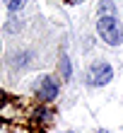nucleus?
<instances>
[{
    "instance_id": "nucleus-5",
    "label": "nucleus",
    "mask_w": 123,
    "mask_h": 133,
    "mask_svg": "<svg viewBox=\"0 0 123 133\" xmlns=\"http://www.w3.org/2000/svg\"><path fill=\"white\" fill-rule=\"evenodd\" d=\"M24 3H27V0H5V5H7V10H10V12L22 10V7H24Z\"/></svg>"
},
{
    "instance_id": "nucleus-1",
    "label": "nucleus",
    "mask_w": 123,
    "mask_h": 133,
    "mask_svg": "<svg viewBox=\"0 0 123 133\" xmlns=\"http://www.w3.org/2000/svg\"><path fill=\"white\" fill-rule=\"evenodd\" d=\"M97 32H99V36H102L106 44H111V46H118L123 41V27L118 24L116 17H102L99 24H97Z\"/></svg>"
},
{
    "instance_id": "nucleus-3",
    "label": "nucleus",
    "mask_w": 123,
    "mask_h": 133,
    "mask_svg": "<svg viewBox=\"0 0 123 133\" xmlns=\"http://www.w3.org/2000/svg\"><path fill=\"white\" fill-rule=\"evenodd\" d=\"M39 97L44 102H51V99H56L58 97V85L51 80V77H46V80H41L39 85Z\"/></svg>"
},
{
    "instance_id": "nucleus-6",
    "label": "nucleus",
    "mask_w": 123,
    "mask_h": 133,
    "mask_svg": "<svg viewBox=\"0 0 123 133\" xmlns=\"http://www.w3.org/2000/svg\"><path fill=\"white\" fill-rule=\"evenodd\" d=\"M60 70H63V75H65V77H70V61H68V58L60 61Z\"/></svg>"
},
{
    "instance_id": "nucleus-7",
    "label": "nucleus",
    "mask_w": 123,
    "mask_h": 133,
    "mask_svg": "<svg viewBox=\"0 0 123 133\" xmlns=\"http://www.w3.org/2000/svg\"><path fill=\"white\" fill-rule=\"evenodd\" d=\"M5 102H7V97L3 95V92H0V107H3V104H5Z\"/></svg>"
},
{
    "instance_id": "nucleus-2",
    "label": "nucleus",
    "mask_w": 123,
    "mask_h": 133,
    "mask_svg": "<svg viewBox=\"0 0 123 133\" xmlns=\"http://www.w3.org/2000/svg\"><path fill=\"white\" fill-rule=\"evenodd\" d=\"M111 77H113V70L109 63H94L87 73V82L94 85V87H102V85L111 82Z\"/></svg>"
},
{
    "instance_id": "nucleus-4",
    "label": "nucleus",
    "mask_w": 123,
    "mask_h": 133,
    "mask_svg": "<svg viewBox=\"0 0 123 133\" xmlns=\"http://www.w3.org/2000/svg\"><path fill=\"white\" fill-rule=\"evenodd\" d=\"M99 12H102V17H113V3H111V0H102Z\"/></svg>"
},
{
    "instance_id": "nucleus-8",
    "label": "nucleus",
    "mask_w": 123,
    "mask_h": 133,
    "mask_svg": "<svg viewBox=\"0 0 123 133\" xmlns=\"http://www.w3.org/2000/svg\"><path fill=\"white\" fill-rule=\"evenodd\" d=\"M99 133H109V131H99Z\"/></svg>"
}]
</instances>
